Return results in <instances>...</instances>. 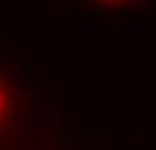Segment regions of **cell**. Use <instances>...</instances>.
Segmentation results:
<instances>
[{
    "label": "cell",
    "instance_id": "6da1fadb",
    "mask_svg": "<svg viewBox=\"0 0 156 150\" xmlns=\"http://www.w3.org/2000/svg\"><path fill=\"white\" fill-rule=\"evenodd\" d=\"M2 108H4V91H2V85H0V114H2Z\"/></svg>",
    "mask_w": 156,
    "mask_h": 150
}]
</instances>
